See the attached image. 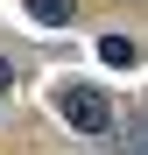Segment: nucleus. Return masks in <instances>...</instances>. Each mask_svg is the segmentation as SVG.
Returning <instances> with one entry per match:
<instances>
[{"mask_svg": "<svg viewBox=\"0 0 148 155\" xmlns=\"http://www.w3.org/2000/svg\"><path fill=\"white\" fill-rule=\"evenodd\" d=\"M57 113H64V127H78V134H106V127H113L106 92H99V85H78V78L57 85Z\"/></svg>", "mask_w": 148, "mask_h": 155, "instance_id": "obj_1", "label": "nucleus"}, {"mask_svg": "<svg viewBox=\"0 0 148 155\" xmlns=\"http://www.w3.org/2000/svg\"><path fill=\"white\" fill-rule=\"evenodd\" d=\"M99 57H106L113 71H134V64H141V42H134V35H99Z\"/></svg>", "mask_w": 148, "mask_h": 155, "instance_id": "obj_2", "label": "nucleus"}, {"mask_svg": "<svg viewBox=\"0 0 148 155\" xmlns=\"http://www.w3.org/2000/svg\"><path fill=\"white\" fill-rule=\"evenodd\" d=\"M28 14L42 21V28H64V21L78 14V0H28Z\"/></svg>", "mask_w": 148, "mask_h": 155, "instance_id": "obj_3", "label": "nucleus"}, {"mask_svg": "<svg viewBox=\"0 0 148 155\" xmlns=\"http://www.w3.org/2000/svg\"><path fill=\"white\" fill-rule=\"evenodd\" d=\"M127 155H148V113H141V120L127 127Z\"/></svg>", "mask_w": 148, "mask_h": 155, "instance_id": "obj_4", "label": "nucleus"}]
</instances>
